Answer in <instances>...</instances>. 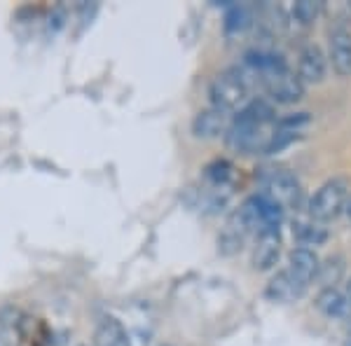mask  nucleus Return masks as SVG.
I'll list each match as a JSON object with an SVG mask.
<instances>
[{
	"instance_id": "nucleus-2",
	"label": "nucleus",
	"mask_w": 351,
	"mask_h": 346,
	"mask_svg": "<svg viewBox=\"0 0 351 346\" xmlns=\"http://www.w3.org/2000/svg\"><path fill=\"white\" fill-rule=\"evenodd\" d=\"M274 136L276 124H256L234 115L225 134V143L232 152H239V155H269Z\"/></svg>"
},
{
	"instance_id": "nucleus-10",
	"label": "nucleus",
	"mask_w": 351,
	"mask_h": 346,
	"mask_svg": "<svg viewBox=\"0 0 351 346\" xmlns=\"http://www.w3.org/2000/svg\"><path fill=\"white\" fill-rule=\"evenodd\" d=\"M281 255V234L279 230H269L256 236V246H253V267L258 271H267L276 262Z\"/></svg>"
},
{
	"instance_id": "nucleus-11",
	"label": "nucleus",
	"mask_w": 351,
	"mask_h": 346,
	"mask_svg": "<svg viewBox=\"0 0 351 346\" xmlns=\"http://www.w3.org/2000/svg\"><path fill=\"white\" fill-rule=\"evenodd\" d=\"M316 309L332 321H349L351 319V299L347 293L337 291V288H324L316 295Z\"/></svg>"
},
{
	"instance_id": "nucleus-20",
	"label": "nucleus",
	"mask_w": 351,
	"mask_h": 346,
	"mask_svg": "<svg viewBox=\"0 0 351 346\" xmlns=\"http://www.w3.org/2000/svg\"><path fill=\"white\" fill-rule=\"evenodd\" d=\"M347 295H349V299H351V281L347 283Z\"/></svg>"
},
{
	"instance_id": "nucleus-8",
	"label": "nucleus",
	"mask_w": 351,
	"mask_h": 346,
	"mask_svg": "<svg viewBox=\"0 0 351 346\" xmlns=\"http://www.w3.org/2000/svg\"><path fill=\"white\" fill-rule=\"evenodd\" d=\"M230 124H232L230 112H223L211 106L195 115V120H192V132H195L197 138H218V136L228 134Z\"/></svg>"
},
{
	"instance_id": "nucleus-15",
	"label": "nucleus",
	"mask_w": 351,
	"mask_h": 346,
	"mask_svg": "<svg viewBox=\"0 0 351 346\" xmlns=\"http://www.w3.org/2000/svg\"><path fill=\"white\" fill-rule=\"evenodd\" d=\"M324 12V3H314V0H298L291 10V16L302 26H309L319 19V14Z\"/></svg>"
},
{
	"instance_id": "nucleus-9",
	"label": "nucleus",
	"mask_w": 351,
	"mask_h": 346,
	"mask_svg": "<svg viewBox=\"0 0 351 346\" xmlns=\"http://www.w3.org/2000/svg\"><path fill=\"white\" fill-rule=\"evenodd\" d=\"M326 54L316 45L302 47L298 59V77L302 84H319L326 77Z\"/></svg>"
},
{
	"instance_id": "nucleus-5",
	"label": "nucleus",
	"mask_w": 351,
	"mask_h": 346,
	"mask_svg": "<svg viewBox=\"0 0 351 346\" xmlns=\"http://www.w3.org/2000/svg\"><path fill=\"white\" fill-rule=\"evenodd\" d=\"M347 183L339 178H332L328 180L319 187V190L314 192V197L309 199V218L316 220V223H330V220H335L339 213L344 211V206H347Z\"/></svg>"
},
{
	"instance_id": "nucleus-6",
	"label": "nucleus",
	"mask_w": 351,
	"mask_h": 346,
	"mask_svg": "<svg viewBox=\"0 0 351 346\" xmlns=\"http://www.w3.org/2000/svg\"><path fill=\"white\" fill-rule=\"evenodd\" d=\"M328 59L339 77L351 75V31L332 26L328 33Z\"/></svg>"
},
{
	"instance_id": "nucleus-13",
	"label": "nucleus",
	"mask_w": 351,
	"mask_h": 346,
	"mask_svg": "<svg viewBox=\"0 0 351 346\" xmlns=\"http://www.w3.org/2000/svg\"><path fill=\"white\" fill-rule=\"evenodd\" d=\"M94 346H132V339L122 321H117L115 316H104L96 325Z\"/></svg>"
},
{
	"instance_id": "nucleus-12",
	"label": "nucleus",
	"mask_w": 351,
	"mask_h": 346,
	"mask_svg": "<svg viewBox=\"0 0 351 346\" xmlns=\"http://www.w3.org/2000/svg\"><path fill=\"white\" fill-rule=\"evenodd\" d=\"M319 267H321V262L311 248L298 246L288 253V271H291L295 279L302 281L304 286H309V283L319 276Z\"/></svg>"
},
{
	"instance_id": "nucleus-7",
	"label": "nucleus",
	"mask_w": 351,
	"mask_h": 346,
	"mask_svg": "<svg viewBox=\"0 0 351 346\" xmlns=\"http://www.w3.org/2000/svg\"><path fill=\"white\" fill-rule=\"evenodd\" d=\"M307 288L309 286H304L302 281L295 279L288 269H281L269 279L267 288H265V295H267L271 302L288 304V302H295V299L302 297V295L307 293Z\"/></svg>"
},
{
	"instance_id": "nucleus-17",
	"label": "nucleus",
	"mask_w": 351,
	"mask_h": 346,
	"mask_svg": "<svg viewBox=\"0 0 351 346\" xmlns=\"http://www.w3.org/2000/svg\"><path fill=\"white\" fill-rule=\"evenodd\" d=\"M324 12L335 26L347 28V21H351V3H324Z\"/></svg>"
},
{
	"instance_id": "nucleus-14",
	"label": "nucleus",
	"mask_w": 351,
	"mask_h": 346,
	"mask_svg": "<svg viewBox=\"0 0 351 346\" xmlns=\"http://www.w3.org/2000/svg\"><path fill=\"white\" fill-rule=\"evenodd\" d=\"M293 239H295L302 248L309 246H321L328 239V230L321 223L311 218H302L293 223Z\"/></svg>"
},
{
	"instance_id": "nucleus-1",
	"label": "nucleus",
	"mask_w": 351,
	"mask_h": 346,
	"mask_svg": "<svg viewBox=\"0 0 351 346\" xmlns=\"http://www.w3.org/2000/svg\"><path fill=\"white\" fill-rule=\"evenodd\" d=\"M251 77L241 71V68H230V71L218 73L208 84V99L211 106L223 112H239L248 103L251 96Z\"/></svg>"
},
{
	"instance_id": "nucleus-16",
	"label": "nucleus",
	"mask_w": 351,
	"mask_h": 346,
	"mask_svg": "<svg viewBox=\"0 0 351 346\" xmlns=\"http://www.w3.org/2000/svg\"><path fill=\"white\" fill-rule=\"evenodd\" d=\"M253 16H251V10L243 8V5H230V12L225 16V28L230 33H241L251 26Z\"/></svg>"
},
{
	"instance_id": "nucleus-4",
	"label": "nucleus",
	"mask_w": 351,
	"mask_h": 346,
	"mask_svg": "<svg viewBox=\"0 0 351 346\" xmlns=\"http://www.w3.org/2000/svg\"><path fill=\"white\" fill-rule=\"evenodd\" d=\"M258 183H260V195H265L267 199H271L276 206H281L284 211L300 206V197H302V185L295 178V173H291L288 169H263L258 173Z\"/></svg>"
},
{
	"instance_id": "nucleus-3",
	"label": "nucleus",
	"mask_w": 351,
	"mask_h": 346,
	"mask_svg": "<svg viewBox=\"0 0 351 346\" xmlns=\"http://www.w3.org/2000/svg\"><path fill=\"white\" fill-rule=\"evenodd\" d=\"M232 218L239 223V227L246 234H263L269 230H279L284 220V208L276 206L274 201L267 199L265 195H253L232 213Z\"/></svg>"
},
{
	"instance_id": "nucleus-19",
	"label": "nucleus",
	"mask_w": 351,
	"mask_h": 346,
	"mask_svg": "<svg viewBox=\"0 0 351 346\" xmlns=\"http://www.w3.org/2000/svg\"><path fill=\"white\" fill-rule=\"evenodd\" d=\"M344 211H347V215H349V218H351V197H349V199H347V206H344Z\"/></svg>"
},
{
	"instance_id": "nucleus-18",
	"label": "nucleus",
	"mask_w": 351,
	"mask_h": 346,
	"mask_svg": "<svg viewBox=\"0 0 351 346\" xmlns=\"http://www.w3.org/2000/svg\"><path fill=\"white\" fill-rule=\"evenodd\" d=\"M339 276H342V264H339L337 260H328L326 264L319 267V276H316V279L324 283V288H335Z\"/></svg>"
}]
</instances>
